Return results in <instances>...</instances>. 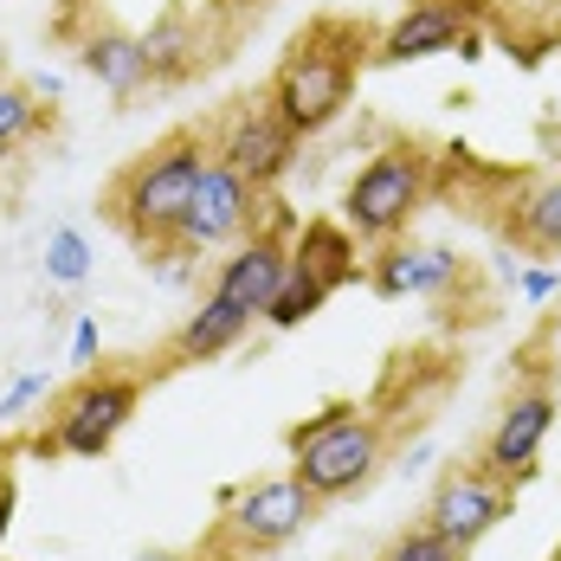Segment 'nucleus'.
Masks as SVG:
<instances>
[{
  "mask_svg": "<svg viewBox=\"0 0 561 561\" xmlns=\"http://www.w3.org/2000/svg\"><path fill=\"white\" fill-rule=\"evenodd\" d=\"M46 278L53 284L91 278V239H84L78 226H53V232H46Z\"/></svg>",
  "mask_w": 561,
  "mask_h": 561,
  "instance_id": "412c9836",
  "label": "nucleus"
},
{
  "mask_svg": "<svg viewBox=\"0 0 561 561\" xmlns=\"http://www.w3.org/2000/svg\"><path fill=\"white\" fill-rule=\"evenodd\" d=\"M214 33H220V26L207 20V7L194 13V7L169 0V7L142 26V58H149L156 91H174V84L201 78V71L214 65Z\"/></svg>",
  "mask_w": 561,
  "mask_h": 561,
  "instance_id": "4468645a",
  "label": "nucleus"
},
{
  "mask_svg": "<svg viewBox=\"0 0 561 561\" xmlns=\"http://www.w3.org/2000/svg\"><path fill=\"white\" fill-rule=\"evenodd\" d=\"M426 194H433V156L420 142H388L381 156H368V169H355L348 194H342V226L362 245H393V239H407Z\"/></svg>",
  "mask_w": 561,
  "mask_h": 561,
  "instance_id": "423d86ee",
  "label": "nucleus"
},
{
  "mask_svg": "<svg viewBox=\"0 0 561 561\" xmlns=\"http://www.w3.org/2000/svg\"><path fill=\"white\" fill-rule=\"evenodd\" d=\"M510 510H516V484L491 478V471L471 458V465H446V471L433 478L420 523L439 529V536L458 542V549H478L497 523H510Z\"/></svg>",
  "mask_w": 561,
  "mask_h": 561,
  "instance_id": "1a4fd4ad",
  "label": "nucleus"
},
{
  "mask_svg": "<svg viewBox=\"0 0 561 561\" xmlns=\"http://www.w3.org/2000/svg\"><path fill=\"white\" fill-rule=\"evenodd\" d=\"M510 245L516 252H536V259H561V174H549V181H536L516 207H510Z\"/></svg>",
  "mask_w": 561,
  "mask_h": 561,
  "instance_id": "a211bd4d",
  "label": "nucleus"
},
{
  "mask_svg": "<svg viewBox=\"0 0 561 561\" xmlns=\"http://www.w3.org/2000/svg\"><path fill=\"white\" fill-rule=\"evenodd\" d=\"M355 245H362V239H355L342 220H323V214H317V220L297 226V239H290V265L310 272L323 290H342V284H355L362 272H368V259H362Z\"/></svg>",
  "mask_w": 561,
  "mask_h": 561,
  "instance_id": "f3484780",
  "label": "nucleus"
},
{
  "mask_svg": "<svg viewBox=\"0 0 561 561\" xmlns=\"http://www.w3.org/2000/svg\"><path fill=\"white\" fill-rule=\"evenodd\" d=\"M265 207H272V194H259L252 181L239 169H226L220 156L201 169L194 181V201H187V214H181V232H174V245L162 259H201V252H232L239 239H252L259 226H265Z\"/></svg>",
  "mask_w": 561,
  "mask_h": 561,
  "instance_id": "0eeeda50",
  "label": "nucleus"
},
{
  "mask_svg": "<svg viewBox=\"0 0 561 561\" xmlns=\"http://www.w3.org/2000/svg\"><path fill=\"white\" fill-rule=\"evenodd\" d=\"M136 561H201V556L194 549H142Z\"/></svg>",
  "mask_w": 561,
  "mask_h": 561,
  "instance_id": "c85d7f7f",
  "label": "nucleus"
},
{
  "mask_svg": "<svg viewBox=\"0 0 561 561\" xmlns=\"http://www.w3.org/2000/svg\"><path fill=\"white\" fill-rule=\"evenodd\" d=\"M252 323L259 317H245L239 304H226V297H201L181 323H174V336L162 342V375H174V368H201V362H220V355H232L239 342L252 336Z\"/></svg>",
  "mask_w": 561,
  "mask_h": 561,
  "instance_id": "dca6fc26",
  "label": "nucleus"
},
{
  "mask_svg": "<svg viewBox=\"0 0 561 561\" xmlns=\"http://www.w3.org/2000/svg\"><path fill=\"white\" fill-rule=\"evenodd\" d=\"M556 420H561V393L549 388V381L516 388L504 407H497V420H491V433H484V446H478V465H484L491 478H504V484L536 478V458L549 446Z\"/></svg>",
  "mask_w": 561,
  "mask_h": 561,
  "instance_id": "9d476101",
  "label": "nucleus"
},
{
  "mask_svg": "<svg viewBox=\"0 0 561 561\" xmlns=\"http://www.w3.org/2000/svg\"><path fill=\"white\" fill-rule=\"evenodd\" d=\"M214 162V136L207 123H181L169 136H156L142 156H129L123 169L104 181L98 194V214L142 252V259H162L181 232V214L194 201V181Z\"/></svg>",
  "mask_w": 561,
  "mask_h": 561,
  "instance_id": "f257e3e1",
  "label": "nucleus"
},
{
  "mask_svg": "<svg viewBox=\"0 0 561 561\" xmlns=\"http://www.w3.org/2000/svg\"><path fill=\"white\" fill-rule=\"evenodd\" d=\"M13 510H20V484L0 491V549H7V529H13Z\"/></svg>",
  "mask_w": 561,
  "mask_h": 561,
  "instance_id": "cd10ccee",
  "label": "nucleus"
},
{
  "mask_svg": "<svg viewBox=\"0 0 561 561\" xmlns=\"http://www.w3.org/2000/svg\"><path fill=\"white\" fill-rule=\"evenodd\" d=\"M439 53L478 58V0H407V13L375 33V65H420Z\"/></svg>",
  "mask_w": 561,
  "mask_h": 561,
  "instance_id": "f8f14e48",
  "label": "nucleus"
},
{
  "mask_svg": "<svg viewBox=\"0 0 561 561\" xmlns=\"http://www.w3.org/2000/svg\"><path fill=\"white\" fill-rule=\"evenodd\" d=\"M259 13H265V0H207V20H214V26H220L226 39H232V33H239V26H252V20H259Z\"/></svg>",
  "mask_w": 561,
  "mask_h": 561,
  "instance_id": "b1692460",
  "label": "nucleus"
},
{
  "mask_svg": "<svg viewBox=\"0 0 561 561\" xmlns=\"http://www.w3.org/2000/svg\"><path fill=\"white\" fill-rule=\"evenodd\" d=\"M290 239H297V220L278 214V201H272V207H265V226H259L252 239H239L232 259H220V272H214V297L239 304L245 317L265 323V310H272V297H278L284 272H290Z\"/></svg>",
  "mask_w": 561,
  "mask_h": 561,
  "instance_id": "9b49d317",
  "label": "nucleus"
},
{
  "mask_svg": "<svg viewBox=\"0 0 561 561\" xmlns=\"http://www.w3.org/2000/svg\"><path fill=\"white\" fill-rule=\"evenodd\" d=\"M465 278H471V259H458L451 245H420V239L375 245L368 259L375 297H458Z\"/></svg>",
  "mask_w": 561,
  "mask_h": 561,
  "instance_id": "ddd939ff",
  "label": "nucleus"
},
{
  "mask_svg": "<svg viewBox=\"0 0 561 561\" xmlns=\"http://www.w3.org/2000/svg\"><path fill=\"white\" fill-rule=\"evenodd\" d=\"M46 129H53V104L33 84H20L13 71H0V162H13L20 149H33Z\"/></svg>",
  "mask_w": 561,
  "mask_h": 561,
  "instance_id": "6ab92c4d",
  "label": "nucleus"
},
{
  "mask_svg": "<svg viewBox=\"0 0 561 561\" xmlns=\"http://www.w3.org/2000/svg\"><path fill=\"white\" fill-rule=\"evenodd\" d=\"M71 368H98V317H78V330H71Z\"/></svg>",
  "mask_w": 561,
  "mask_h": 561,
  "instance_id": "a878e982",
  "label": "nucleus"
},
{
  "mask_svg": "<svg viewBox=\"0 0 561 561\" xmlns=\"http://www.w3.org/2000/svg\"><path fill=\"white\" fill-rule=\"evenodd\" d=\"M207 136H214V156H220L226 169H239L259 194H272L284 174L297 169V149H304V136L272 111V98L259 91V98H232V111L220 123H207Z\"/></svg>",
  "mask_w": 561,
  "mask_h": 561,
  "instance_id": "6e6552de",
  "label": "nucleus"
},
{
  "mask_svg": "<svg viewBox=\"0 0 561 561\" xmlns=\"http://www.w3.org/2000/svg\"><path fill=\"white\" fill-rule=\"evenodd\" d=\"M549 561H561V549H556V556H549Z\"/></svg>",
  "mask_w": 561,
  "mask_h": 561,
  "instance_id": "c756f323",
  "label": "nucleus"
},
{
  "mask_svg": "<svg viewBox=\"0 0 561 561\" xmlns=\"http://www.w3.org/2000/svg\"><path fill=\"white\" fill-rule=\"evenodd\" d=\"M156 375L162 368H116V362L78 368L53 393V413L39 420V433H26V451L33 458H104L123 439V426L136 420Z\"/></svg>",
  "mask_w": 561,
  "mask_h": 561,
  "instance_id": "20e7f679",
  "label": "nucleus"
},
{
  "mask_svg": "<svg viewBox=\"0 0 561 561\" xmlns=\"http://www.w3.org/2000/svg\"><path fill=\"white\" fill-rule=\"evenodd\" d=\"M284 451L317 504H342L381 478L393 451V420L375 400H330L323 413H310L284 433Z\"/></svg>",
  "mask_w": 561,
  "mask_h": 561,
  "instance_id": "7ed1b4c3",
  "label": "nucleus"
},
{
  "mask_svg": "<svg viewBox=\"0 0 561 561\" xmlns=\"http://www.w3.org/2000/svg\"><path fill=\"white\" fill-rule=\"evenodd\" d=\"M39 400H53V375H46V368L13 375V388L0 393V433H13V426L26 420V407H39Z\"/></svg>",
  "mask_w": 561,
  "mask_h": 561,
  "instance_id": "5701e85b",
  "label": "nucleus"
},
{
  "mask_svg": "<svg viewBox=\"0 0 561 561\" xmlns=\"http://www.w3.org/2000/svg\"><path fill=\"white\" fill-rule=\"evenodd\" d=\"M368 65H375V26L368 20H348V13H317L284 46L278 71L265 78V98L310 142V136H323L355 104V84H362Z\"/></svg>",
  "mask_w": 561,
  "mask_h": 561,
  "instance_id": "f03ea898",
  "label": "nucleus"
},
{
  "mask_svg": "<svg viewBox=\"0 0 561 561\" xmlns=\"http://www.w3.org/2000/svg\"><path fill=\"white\" fill-rule=\"evenodd\" d=\"M516 290H523L529 304H549V297H561V272H549V265H529V272L516 278Z\"/></svg>",
  "mask_w": 561,
  "mask_h": 561,
  "instance_id": "393cba45",
  "label": "nucleus"
},
{
  "mask_svg": "<svg viewBox=\"0 0 561 561\" xmlns=\"http://www.w3.org/2000/svg\"><path fill=\"white\" fill-rule=\"evenodd\" d=\"M317 497L304 491L297 471H265V478H245L239 491H226V510L214 516L207 542L194 549L201 561H265L290 549L310 523H317Z\"/></svg>",
  "mask_w": 561,
  "mask_h": 561,
  "instance_id": "39448f33",
  "label": "nucleus"
},
{
  "mask_svg": "<svg viewBox=\"0 0 561 561\" xmlns=\"http://www.w3.org/2000/svg\"><path fill=\"white\" fill-rule=\"evenodd\" d=\"M330 297H336V290H323L310 272H297V265H290L284 284H278V297H272V310H265V323H272V330H304Z\"/></svg>",
  "mask_w": 561,
  "mask_h": 561,
  "instance_id": "aec40b11",
  "label": "nucleus"
},
{
  "mask_svg": "<svg viewBox=\"0 0 561 561\" xmlns=\"http://www.w3.org/2000/svg\"><path fill=\"white\" fill-rule=\"evenodd\" d=\"M71 53H78V71H84V78H98L116 104H129V98L156 91L149 58H142V33H129V26H116V20H91V26L71 39Z\"/></svg>",
  "mask_w": 561,
  "mask_h": 561,
  "instance_id": "2eb2a0df",
  "label": "nucleus"
},
{
  "mask_svg": "<svg viewBox=\"0 0 561 561\" xmlns=\"http://www.w3.org/2000/svg\"><path fill=\"white\" fill-rule=\"evenodd\" d=\"M375 561H471V549H458V542H446L439 529L413 523V529H400V536H393Z\"/></svg>",
  "mask_w": 561,
  "mask_h": 561,
  "instance_id": "4be33fe9",
  "label": "nucleus"
},
{
  "mask_svg": "<svg viewBox=\"0 0 561 561\" xmlns=\"http://www.w3.org/2000/svg\"><path fill=\"white\" fill-rule=\"evenodd\" d=\"M20 458H33V451H26V433H0V491H13V484H20V478H13V465H20Z\"/></svg>",
  "mask_w": 561,
  "mask_h": 561,
  "instance_id": "bb28decb",
  "label": "nucleus"
}]
</instances>
